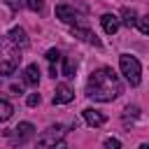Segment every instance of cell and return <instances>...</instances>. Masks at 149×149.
Masks as SVG:
<instances>
[{
    "mask_svg": "<svg viewBox=\"0 0 149 149\" xmlns=\"http://www.w3.org/2000/svg\"><path fill=\"white\" fill-rule=\"evenodd\" d=\"M56 19H61L63 23H72V26L84 23L81 16H79V12L74 7H70V5H56Z\"/></svg>",
    "mask_w": 149,
    "mask_h": 149,
    "instance_id": "obj_6",
    "label": "cell"
},
{
    "mask_svg": "<svg viewBox=\"0 0 149 149\" xmlns=\"http://www.w3.org/2000/svg\"><path fill=\"white\" fill-rule=\"evenodd\" d=\"M7 37L12 40V44H14L16 49H26V47H28V35H26V30H23L21 26H14Z\"/></svg>",
    "mask_w": 149,
    "mask_h": 149,
    "instance_id": "obj_9",
    "label": "cell"
},
{
    "mask_svg": "<svg viewBox=\"0 0 149 149\" xmlns=\"http://www.w3.org/2000/svg\"><path fill=\"white\" fill-rule=\"evenodd\" d=\"M54 149H68V144H65V140H63V142H61L58 147H54Z\"/></svg>",
    "mask_w": 149,
    "mask_h": 149,
    "instance_id": "obj_22",
    "label": "cell"
},
{
    "mask_svg": "<svg viewBox=\"0 0 149 149\" xmlns=\"http://www.w3.org/2000/svg\"><path fill=\"white\" fill-rule=\"evenodd\" d=\"M126 28H133V26H137V14H135V9L133 7H123L121 9V19H119Z\"/></svg>",
    "mask_w": 149,
    "mask_h": 149,
    "instance_id": "obj_13",
    "label": "cell"
},
{
    "mask_svg": "<svg viewBox=\"0 0 149 149\" xmlns=\"http://www.w3.org/2000/svg\"><path fill=\"white\" fill-rule=\"evenodd\" d=\"M72 98H74V91L68 84H58L56 86V91H54V105H68Z\"/></svg>",
    "mask_w": 149,
    "mask_h": 149,
    "instance_id": "obj_8",
    "label": "cell"
},
{
    "mask_svg": "<svg viewBox=\"0 0 149 149\" xmlns=\"http://www.w3.org/2000/svg\"><path fill=\"white\" fill-rule=\"evenodd\" d=\"M12 114H14L12 102H7V100H2V98H0V123L9 121V119H12Z\"/></svg>",
    "mask_w": 149,
    "mask_h": 149,
    "instance_id": "obj_15",
    "label": "cell"
},
{
    "mask_svg": "<svg viewBox=\"0 0 149 149\" xmlns=\"http://www.w3.org/2000/svg\"><path fill=\"white\" fill-rule=\"evenodd\" d=\"M105 149H121V142L116 137H107L105 140Z\"/></svg>",
    "mask_w": 149,
    "mask_h": 149,
    "instance_id": "obj_21",
    "label": "cell"
},
{
    "mask_svg": "<svg viewBox=\"0 0 149 149\" xmlns=\"http://www.w3.org/2000/svg\"><path fill=\"white\" fill-rule=\"evenodd\" d=\"M84 121H86L88 126H93V128H98V126H102V123L107 121V116H105L102 112H98V109H93V107H88V109H84Z\"/></svg>",
    "mask_w": 149,
    "mask_h": 149,
    "instance_id": "obj_10",
    "label": "cell"
},
{
    "mask_svg": "<svg viewBox=\"0 0 149 149\" xmlns=\"http://www.w3.org/2000/svg\"><path fill=\"white\" fill-rule=\"evenodd\" d=\"M37 81H40V68L33 63V65H28V68L23 70V84H28V86H37Z\"/></svg>",
    "mask_w": 149,
    "mask_h": 149,
    "instance_id": "obj_12",
    "label": "cell"
},
{
    "mask_svg": "<svg viewBox=\"0 0 149 149\" xmlns=\"http://www.w3.org/2000/svg\"><path fill=\"white\" fill-rule=\"evenodd\" d=\"M9 144L12 147H23L26 142H30L33 137H35V126L30 123V121H21L16 128H12L9 130Z\"/></svg>",
    "mask_w": 149,
    "mask_h": 149,
    "instance_id": "obj_5",
    "label": "cell"
},
{
    "mask_svg": "<svg viewBox=\"0 0 149 149\" xmlns=\"http://www.w3.org/2000/svg\"><path fill=\"white\" fill-rule=\"evenodd\" d=\"M140 149H149V144H147V142H144V144H140Z\"/></svg>",
    "mask_w": 149,
    "mask_h": 149,
    "instance_id": "obj_23",
    "label": "cell"
},
{
    "mask_svg": "<svg viewBox=\"0 0 149 149\" xmlns=\"http://www.w3.org/2000/svg\"><path fill=\"white\" fill-rule=\"evenodd\" d=\"M40 100H42V98H40V93H30V95L26 98L28 107H37V105H40Z\"/></svg>",
    "mask_w": 149,
    "mask_h": 149,
    "instance_id": "obj_20",
    "label": "cell"
},
{
    "mask_svg": "<svg viewBox=\"0 0 149 149\" xmlns=\"http://www.w3.org/2000/svg\"><path fill=\"white\" fill-rule=\"evenodd\" d=\"M100 23H102V30H105L107 35H114V33L119 30V26H121L119 16H114V14H102V16H100Z\"/></svg>",
    "mask_w": 149,
    "mask_h": 149,
    "instance_id": "obj_11",
    "label": "cell"
},
{
    "mask_svg": "<svg viewBox=\"0 0 149 149\" xmlns=\"http://www.w3.org/2000/svg\"><path fill=\"white\" fill-rule=\"evenodd\" d=\"M137 28H140L144 35H149V14L142 16V19H137Z\"/></svg>",
    "mask_w": 149,
    "mask_h": 149,
    "instance_id": "obj_19",
    "label": "cell"
},
{
    "mask_svg": "<svg viewBox=\"0 0 149 149\" xmlns=\"http://www.w3.org/2000/svg\"><path fill=\"white\" fill-rule=\"evenodd\" d=\"M123 93V84L112 68H98L86 81V95L95 102H112Z\"/></svg>",
    "mask_w": 149,
    "mask_h": 149,
    "instance_id": "obj_1",
    "label": "cell"
},
{
    "mask_svg": "<svg viewBox=\"0 0 149 149\" xmlns=\"http://www.w3.org/2000/svg\"><path fill=\"white\" fill-rule=\"evenodd\" d=\"M119 68H121V74L126 77V81L130 86H137L140 84V79H142V65H140V61L135 56L121 54L119 56Z\"/></svg>",
    "mask_w": 149,
    "mask_h": 149,
    "instance_id": "obj_3",
    "label": "cell"
},
{
    "mask_svg": "<svg viewBox=\"0 0 149 149\" xmlns=\"http://www.w3.org/2000/svg\"><path fill=\"white\" fill-rule=\"evenodd\" d=\"M140 116V107L137 105H128L126 109H123V123L128 126V121H135Z\"/></svg>",
    "mask_w": 149,
    "mask_h": 149,
    "instance_id": "obj_16",
    "label": "cell"
},
{
    "mask_svg": "<svg viewBox=\"0 0 149 149\" xmlns=\"http://www.w3.org/2000/svg\"><path fill=\"white\" fill-rule=\"evenodd\" d=\"M72 35L79 37V40H84L86 44H93V47H100V44H102V42L95 37V33H93L86 23H77V26H72Z\"/></svg>",
    "mask_w": 149,
    "mask_h": 149,
    "instance_id": "obj_7",
    "label": "cell"
},
{
    "mask_svg": "<svg viewBox=\"0 0 149 149\" xmlns=\"http://www.w3.org/2000/svg\"><path fill=\"white\" fill-rule=\"evenodd\" d=\"M63 140H65V128H63V126H49L47 130H42V133L37 135L35 149H54V147H58Z\"/></svg>",
    "mask_w": 149,
    "mask_h": 149,
    "instance_id": "obj_4",
    "label": "cell"
},
{
    "mask_svg": "<svg viewBox=\"0 0 149 149\" xmlns=\"http://www.w3.org/2000/svg\"><path fill=\"white\" fill-rule=\"evenodd\" d=\"M61 58H63V56H61V51H58V49H49V51H47V61H49L51 65H56Z\"/></svg>",
    "mask_w": 149,
    "mask_h": 149,
    "instance_id": "obj_17",
    "label": "cell"
},
{
    "mask_svg": "<svg viewBox=\"0 0 149 149\" xmlns=\"http://www.w3.org/2000/svg\"><path fill=\"white\" fill-rule=\"evenodd\" d=\"M28 9H33V12H42V7H44V0H26L23 2Z\"/></svg>",
    "mask_w": 149,
    "mask_h": 149,
    "instance_id": "obj_18",
    "label": "cell"
},
{
    "mask_svg": "<svg viewBox=\"0 0 149 149\" xmlns=\"http://www.w3.org/2000/svg\"><path fill=\"white\" fill-rule=\"evenodd\" d=\"M74 72H77V61H74V58H70V56H68V58H63V72H61V74H63V77H68V79H72V77H74Z\"/></svg>",
    "mask_w": 149,
    "mask_h": 149,
    "instance_id": "obj_14",
    "label": "cell"
},
{
    "mask_svg": "<svg viewBox=\"0 0 149 149\" xmlns=\"http://www.w3.org/2000/svg\"><path fill=\"white\" fill-rule=\"evenodd\" d=\"M19 63H21L19 49L12 44L9 37H2V35H0V74H2V77L12 74V72L19 68Z\"/></svg>",
    "mask_w": 149,
    "mask_h": 149,
    "instance_id": "obj_2",
    "label": "cell"
}]
</instances>
